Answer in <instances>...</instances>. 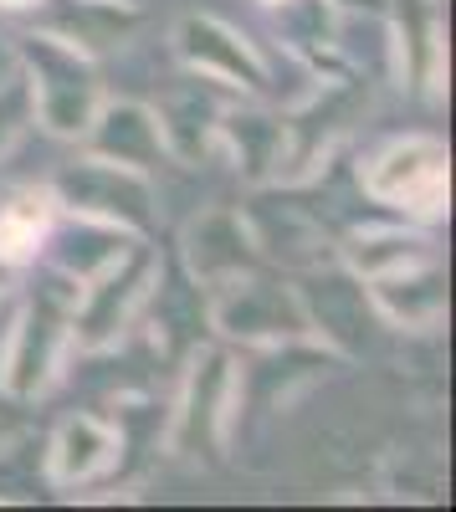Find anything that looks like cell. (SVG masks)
<instances>
[{"instance_id":"obj_19","label":"cell","mask_w":456,"mask_h":512,"mask_svg":"<svg viewBox=\"0 0 456 512\" xmlns=\"http://www.w3.org/2000/svg\"><path fill=\"white\" fill-rule=\"evenodd\" d=\"M47 477V446L31 436L0 441V502H36V487Z\"/></svg>"},{"instance_id":"obj_16","label":"cell","mask_w":456,"mask_h":512,"mask_svg":"<svg viewBox=\"0 0 456 512\" xmlns=\"http://www.w3.org/2000/svg\"><path fill=\"white\" fill-rule=\"evenodd\" d=\"M436 246L431 236L421 231H405V226H375V231H359L349 246H344V267L364 282H375L385 272H400V267H416V262H431Z\"/></svg>"},{"instance_id":"obj_8","label":"cell","mask_w":456,"mask_h":512,"mask_svg":"<svg viewBox=\"0 0 456 512\" xmlns=\"http://www.w3.org/2000/svg\"><path fill=\"white\" fill-rule=\"evenodd\" d=\"M298 303H303L308 333H318L339 354H364L385 323L375 297H369V282L354 277L349 267H313L298 287Z\"/></svg>"},{"instance_id":"obj_7","label":"cell","mask_w":456,"mask_h":512,"mask_svg":"<svg viewBox=\"0 0 456 512\" xmlns=\"http://www.w3.org/2000/svg\"><path fill=\"white\" fill-rule=\"evenodd\" d=\"M364 195L390 210H410V216H441V205L451 195L446 144H436L426 134L385 144L364 164Z\"/></svg>"},{"instance_id":"obj_21","label":"cell","mask_w":456,"mask_h":512,"mask_svg":"<svg viewBox=\"0 0 456 512\" xmlns=\"http://www.w3.org/2000/svg\"><path fill=\"white\" fill-rule=\"evenodd\" d=\"M16 77H21V47L11 31H0V88H11Z\"/></svg>"},{"instance_id":"obj_26","label":"cell","mask_w":456,"mask_h":512,"mask_svg":"<svg viewBox=\"0 0 456 512\" xmlns=\"http://www.w3.org/2000/svg\"><path fill=\"white\" fill-rule=\"evenodd\" d=\"M267 6H277V0H267Z\"/></svg>"},{"instance_id":"obj_9","label":"cell","mask_w":456,"mask_h":512,"mask_svg":"<svg viewBox=\"0 0 456 512\" xmlns=\"http://www.w3.org/2000/svg\"><path fill=\"white\" fill-rule=\"evenodd\" d=\"M180 256H185V272L190 282L200 287H216L226 277H241V272H252L257 267V241H252V226H246L241 210H200V216L185 226L180 236Z\"/></svg>"},{"instance_id":"obj_17","label":"cell","mask_w":456,"mask_h":512,"mask_svg":"<svg viewBox=\"0 0 456 512\" xmlns=\"http://www.w3.org/2000/svg\"><path fill=\"white\" fill-rule=\"evenodd\" d=\"M216 139H226V144L236 149L241 169H246L252 180H267L272 164H282V154H287V123H282V118H267V113L226 108Z\"/></svg>"},{"instance_id":"obj_5","label":"cell","mask_w":456,"mask_h":512,"mask_svg":"<svg viewBox=\"0 0 456 512\" xmlns=\"http://www.w3.org/2000/svg\"><path fill=\"white\" fill-rule=\"evenodd\" d=\"M159 277V256L154 246L134 241L118 256L108 272L77 287V308H72V344L77 349H108L118 344L123 328H134V318L149 308V287Z\"/></svg>"},{"instance_id":"obj_25","label":"cell","mask_w":456,"mask_h":512,"mask_svg":"<svg viewBox=\"0 0 456 512\" xmlns=\"http://www.w3.org/2000/svg\"><path fill=\"white\" fill-rule=\"evenodd\" d=\"M6 436H11V431H6V420H0V441H6Z\"/></svg>"},{"instance_id":"obj_13","label":"cell","mask_w":456,"mask_h":512,"mask_svg":"<svg viewBox=\"0 0 456 512\" xmlns=\"http://www.w3.org/2000/svg\"><path fill=\"white\" fill-rule=\"evenodd\" d=\"M82 144H88V154L129 164V169H144V175L164 159L159 113L144 108V103H129V98L98 103V113L88 118V128H82Z\"/></svg>"},{"instance_id":"obj_14","label":"cell","mask_w":456,"mask_h":512,"mask_svg":"<svg viewBox=\"0 0 456 512\" xmlns=\"http://www.w3.org/2000/svg\"><path fill=\"white\" fill-rule=\"evenodd\" d=\"M369 297H375L380 318L395 323V328H436L446 318V272L431 256V262L375 277L369 282Z\"/></svg>"},{"instance_id":"obj_22","label":"cell","mask_w":456,"mask_h":512,"mask_svg":"<svg viewBox=\"0 0 456 512\" xmlns=\"http://www.w3.org/2000/svg\"><path fill=\"white\" fill-rule=\"evenodd\" d=\"M16 272H21V262H11V256H0V303L11 297V287H16Z\"/></svg>"},{"instance_id":"obj_18","label":"cell","mask_w":456,"mask_h":512,"mask_svg":"<svg viewBox=\"0 0 456 512\" xmlns=\"http://www.w3.org/2000/svg\"><path fill=\"white\" fill-rule=\"evenodd\" d=\"M57 216L52 195H36V190H21L0 205V256H11V262H31L41 251V236H47Z\"/></svg>"},{"instance_id":"obj_12","label":"cell","mask_w":456,"mask_h":512,"mask_svg":"<svg viewBox=\"0 0 456 512\" xmlns=\"http://www.w3.org/2000/svg\"><path fill=\"white\" fill-rule=\"evenodd\" d=\"M118 456H123L118 425H108L103 415H72L47 441V477H52V487H82V482L108 477Z\"/></svg>"},{"instance_id":"obj_4","label":"cell","mask_w":456,"mask_h":512,"mask_svg":"<svg viewBox=\"0 0 456 512\" xmlns=\"http://www.w3.org/2000/svg\"><path fill=\"white\" fill-rule=\"evenodd\" d=\"M236 415H241L236 359L226 349H195L175 420H170V451L190 461H216L226 451Z\"/></svg>"},{"instance_id":"obj_23","label":"cell","mask_w":456,"mask_h":512,"mask_svg":"<svg viewBox=\"0 0 456 512\" xmlns=\"http://www.w3.org/2000/svg\"><path fill=\"white\" fill-rule=\"evenodd\" d=\"M11 313H16V303L6 297V303H0V369H6V338H11Z\"/></svg>"},{"instance_id":"obj_24","label":"cell","mask_w":456,"mask_h":512,"mask_svg":"<svg viewBox=\"0 0 456 512\" xmlns=\"http://www.w3.org/2000/svg\"><path fill=\"white\" fill-rule=\"evenodd\" d=\"M41 0H0V11H36Z\"/></svg>"},{"instance_id":"obj_2","label":"cell","mask_w":456,"mask_h":512,"mask_svg":"<svg viewBox=\"0 0 456 512\" xmlns=\"http://www.w3.org/2000/svg\"><path fill=\"white\" fill-rule=\"evenodd\" d=\"M16 47H21V82L31 98V118L57 139H82V128L103 103L93 57L52 31L16 36Z\"/></svg>"},{"instance_id":"obj_11","label":"cell","mask_w":456,"mask_h":512,"mask_svg":"<svg viewBox=\"0 0 456 512\" xmlns=\"http://www.w3.org/2000/svg\"><path fill=\"white\" fill-rule=\"evenodd\" d=\"M134 241L139 236L123 231V226H108V221L62 210V216H52L47 236H41V256H47L52 272H62V277H72L82 287V282H93L98 272H108Z\"/></svg>"},{"instance_id":"obj_6","label":"cell","mask_w":456,"mask_h":512,"mask_svg":"<svg viewBox=\"0 0 456 512\" xmlns=\"http://www.w3.org/2000/svg\"><path fill=\"white\" fill-rule=\"evenodd\" d=\"M52 205L72 210V216L123 226L134 236H144L154 226V190L144 180V169L113 164V159H98V154H88L82 164H67L52 180Z\"/></svg>"},{"instance_id":"obj_10","label":"cell","mask_w":456,"mask_h":512,"mask_svg":"<svg viewBox=\"0 0 456 512\" xmlns=\"http://www.w3.org/2000/svg\"><path fill=\"white\" fill-rule=\"evenodd\" d=\"M180 57L190 72L221 82V88H241V93H262L267 88V62L257 57V47L241 31L211 21V16H190L175 31Z\"/></svg>"},{"instance_id":"obj_15","label":"cell","mask_w":456,"mask_h":512,"mask_svg":"<svg viewBox=\"0 0 456 512\" xmlns=\"http://www.w3.org/2000/svg\"><path fill=\"white\" fill-rule=\"evenodd\" d=\"M221 103L211 93V77L180 88L170 103L159 108V134H164V154H180V159H205L216 144V128H221Z\"/></svg>"},{"instance_id":"obj_20","label":"cell","mask_w":456,"mask_h":512,"mask_svg":"<svg viewBox=\"0 0 456 512\" xmlns=\"http://www.w3.org/2000/svg\"><path fill=\"white\" fill-rule=\"evenodd\" d=\"M277 26L287 36V47L298 52H328L339 41L328 0H277Z\"/></svg>"},{"instance_id":"obj_3","label":"cell","mask_w":456,"mask_h":512,"mask_svg":"<svg viewBox=\"0 0 456 512\" xmlns=\"http://www.w3.org/2000/svg\"><path fill=\"white\" fill-rule=\"evenodd\" d=\"M211 308H205V323H211L221 338L246 349H277L293 344V338H308V318L298 303V287H287L282 277L267 272H241L211 287Z\"/></svg>"},{"instance_id":"obj_1","label":"cell","mask_w":456,"mask_h":512,"mask_svg":"<svg viewBox=\"0 0 456 512\" xmlns=\"http://www.w3.org/2000/svg\"><path fill=\"white\" fill-rule=\"evenodd\" d=\"M72 308H77V282L62 272H41L26 292V303L11 313V338H6V369H0V390L11 400H36L47 395L62 359L72 349Z\"/></svg>"}]
</instances>
